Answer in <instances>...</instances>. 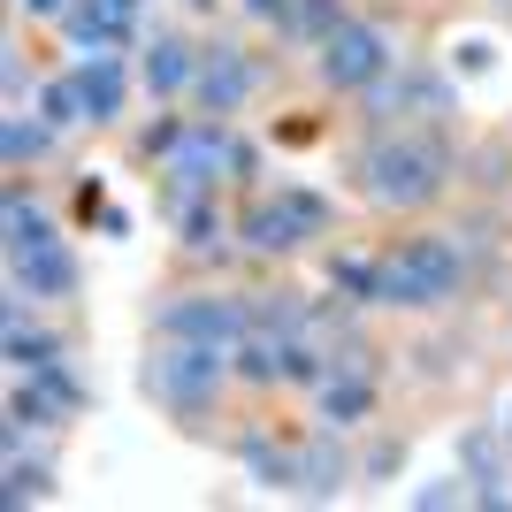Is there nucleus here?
<instances>
[{
    "label": "nucleus",
    "mask_w": 512,
    "mask_h": 512,
    "mask_svg": "<svg viewBox=\"0 0 512 512\" xmlns=\"http://www.w3.org/2000/svg\"><path fill=\"white\" fill-rule=\"evenodd\" d=\"M230 375V344H192V337H161V352L146 360V390L169 413H207L214 390Z\"/></svg>",
    "instance_id": "obj_1"
},
{
    "label": "nucleus",
    "mask_w": 512,
    "mask_h": 512,
    "mask_svg": "<svg viewBox=\"0 0 512 512\" xmlns=\"http://www.w3.org/2000/svg\"><path fill=\"white\" fill-rule=\"evenodd\" d=\"M444 146H428V138H383V146L367 153V192L383 199V207H428V199L444 192Z\"/></svg>",
    "instance_id": "obj_2"
},
{
    "label": "nucleus",
    "mask_w": 512,
    "mask_h": 512,
    "mask_svg": "<svg viewBox=\"0 0 512 512\" xmlns=\"http://www.w3.org/2000/svg\"><path fill=\"white\" fill-rule=\"evenodd\" d=\"M451 291H459V245L451 237H413L406 253L383 260V283H375L383 306H444Z\"/></svg>",
    "instance_id": "obj_3"
},
{
    "label": "nucleus",
    "mask_w": 512,
    "mask_h": 512,
    "mask_svg": "<svg viewBox=\"0 0 512 512\" xmlns=\"http://www.w3.org/2000/svg\"><path fill=\"white\" fill-rule=\"evenodd\" d=\"M253 329V299H214V291H184L153 314V337H192V344H237Z\"/></svg>",
    "instance_id": "obj_4"
},
{
    "label": "nucleus",
    "mask_w": 512,
    "mask_h": 512,
    "mask_svg": "<svg viewBox=\"0 0 512 512\" xmlns=\"http://www.w3.org/2000/svg\"><path fill=\"white\" fill-rule=\"evenodd\" d=\"M390 69V39H383V23H352L344 16L329 39H321V77L337 92H367L375 77Z\"/></svg>",
    "instance_id": "obj_5"
},
{
    "label": "nucleus",
    "mask_w": 512,
    "mask_h": 512,
    "mask_svg": "<svg viewBox=\"0 0 512 512\" xmlns=\"http://www.w3.org/2000/svg\"><path fill=\"white\" fill-rule=\"evenodd\" d=\"M321 222H329V207H321L314 192H276V199H260V207L245 214V245H253V253H299Z\"/></svg>",
    "instance_id": "obj_6"
},
{
    "label": "nucleus",
    "mask_w": 512,
    "mask_h": 512,
    "mask_svg": "<svg viewBox=\"0 0 512 512\" xmlns=\"http://www.w3.org/2000/svg\"><path fill=\"white\" fill-rule=\"evenodd\" d=\"M214 169H237V146L222 138V115L184 123V138H176V153H169L176 192H214Z\"/></svg>",
    "instance_id": "obj_7"
},
{
    "label": "nucleus",
    "mask_w": 512,
    "mask_h": 512,
    "mask_svg": "<svg viewBox=\"0 0 512 512\" xmlns=\"http://www.w3.org/2000/svg\"><path fill=\"white\" fill-rule=\"evenodd\" d=\"M69 46L77 54H115V46H130V31H138V0H77L62 16Z\"/></svg>",
    "instance_id": "obj_8"
},
{
    "label": "nucleus",
    "mask_w": 512,
    "mask_h": 512,
    "mask_svg": "<svg viewBox=\"0 0 512 512\" xmlns=\"http://www.w3.org/2000/svg\"><path fill=\"white\" fill-rule=\"evenodd\" d=\"M192 92H199V107H207V115H237V107H245V92H253V62H245L237 46H207V54H199Z\"/></svg>",
    "instance_id": "obj_9"
},
{
    "label": "nucleus",
    "mask_w": 512,
    "mask_h": 512,
    "mask_svg": "<svg viewBox=\"0 0 512 512\" xmlns=\"http://www.w3.org/2000/svg\"><path fill=\"white\" fill-rule=\"evenodd\" d=\"M16 291H23V299H69V291H77V260H69L62 245L16 253Z\"/></svg>",
    "instance_id": "obj_10"
},
{
    "label": "nucleus",
    "mask_w": 512,
    "mask_h": 512,
    "mask_svg": "<svg viewBox=\"0 0 512 512\" xmlns=\"http://www.w3.org/2000/svg\"><path fill=\"white\" fill-rule=\"evenodd\" d=\"M77 92H85L92 123H115V115H123V62H115V54H85V62H77Z\"/></svg>",
    "instance_id": "obj_11"
},
{
    "label": "nucleus",
    "mask_w": 512,
    "mask_h": 512,
    "mask_svg": "<svg viewBox=\"0 0 512 512\" xmlns=\"http://www.w3.org/2000/svg\"><path fill=\"white\" fill-rule=\"evenodd\" d=\"M176 230H184V245H192V253H222L230 222H222L214 192H176Z\"/></svg>",
    "instance_id": "obj_12"
},
{
    "label": "nucleus",
    "mask_w": 512,
    "mask_h": 512,
    "mask_svg": "<svg viewBox=\"0 0 512 512\" xmlns=\"http://www.w3.org/2000/svg\"><path fill=\"white\" fill-rule=\"evenodd\" d=\"M199 77V62H192V46L184 39H153V54H146V85L169 100V92H184Z\"/></svg>",
    "instance_id": "obj_13"
},
{
    "label": "nucleus",
    "mask_w": 512,
    "mask_h": 512,
    "mask_svg": "<svg viewBox=\"0 0 512 512\" xmlns=\"http://www.w3.org/2000/svg\"><path fill=\"white\" fill-rule=\"evenodd\" d=\"M8 360H16L23 375H39V367L62 360V344L46 337V329H23V306H8Z\"/></svg>",
    "instance_id": "obj_14"
},
{
    "label": "nucleus",
    "mask_w": 512,
    "mask_h": 512,
    "mask_svg": "<svg viewBox=\"0 0 512 512\" xmlns=\"http://www.w3.org/2000/svg\"><path fill=\"white\" fill-rule=\"evenodd\" d=\"M337 482H344V451H337V436L306 444V451H299V490H314V497H337Z\"/></svg>",
    "instance_id": "obj_15"
},
{
    "label": "nucleus",
    "mask_w": 512,
    "mask_h": 512,
    "mask_svg": "<svg viewBox=\"0 0 512 512\" xmlns=\"http://www.w3.org/2000/svg\"><path fill=\"white\" fill-rule=\"evenodd\" d=\"M39 245H54V222L23 192H8V253H39Z\"/></svg>",
    "instance_id": "obj_16"
},
{
    "label": "nucleus",
    "mask_w": 512,
    "mask_h": 512,
    "mask_svg": "<svg viewBox=\"0 0 512 512\" xmlns=\"http://www.w3.org/2000/svg\"><path fill=\"white\" fill-rule=\"evenodd\" d=\"M367 406H375V390H367L360 375H344V383H321V413H329L337 428H344V421H360Z\"/></svg>",
    "instance_id": "obj_17"
},
{
    "label": "nucleus",
    "mask_w": 512,
    "mask_h": 512,
    "mask_svg": "<svg viewBox=\"0 0 512 512\" xmlns=\"http://www.w3.org/2000/svg\"><path fill=\"white\" fill-rule=\"evenodd\" d=\"M39 107H46V123H54V130H69V123H92V115H85V92H77V77L46 85V92H39Z\"/></svg>",
    "instance_id": "obj_18"
},
{
    "label": "nucleus",
    "mask_w": 512,
    "mask_h": 512,
    "mask_svg": "<svg viewBox=\"0 0 512 512\" xmlns=\"http://www.w3.org/2000/svg\"><path fill=\"white\" fill-rule=\"evenodd\" d=\"M337 23H344L337 0H291V31H299V39H329Z\"/></svg>",
    "instance_id": "obj_19"
},
{
    "label": "nucleus",
    "mask_w": 512,
    "mask_h": 512,
    "mask_svg": "<svg viewBox=\"0 0 512 512\" xmlns=\"http://www.w3.org/2000/svg\"><path fill=\"white\" fill-rule=\"evenodd\" d=\"M46 138H54V123H23L16 115V123H8V161H39Z\"/></svg>",
    "instance_id": "obj_20"
},
{
    "label": "nucleus",
    "mask_w": 512,
    "mask_h": 512,
    "mask_svg": "<svg viewBox=\"0 0 512 512\" xmlns=\"http://www.w3.org/2000/svg\"><path fill=\"white\" fill-rule=\"evenodd\" d=\"M46 490H54V474H46V467H23V459L8 467V505H31V497H46Z\"/></svg>",
    "instance_id": "obj_21"
},
{
    "label": "nucleus",
    "mask_w": 512,
    "mask_h": 512,
    "mask_svg": "<svg viewBox=\"0 0 512 512\" xmlns=\"http://www.w3.org/2000/svg\"><path fill=\"white\" fill-rule=\"evenodd\" d=\"M337 283L352 291V299H375V283H383V268H367V260H337Z\"/></svg>",
    "instance_id": "obj_22"
},
{
    "label": "nucleus",
    "mask_w": 512,
    "mask_h": 512,
    "mask_svg": "<svg viewBox=\"0 0 512 512\" xmlns=\"http://www.w3.org/2000/svg\"><path fill=\"white\" fill-rule=\"evenodd\" d=\"M23 16H69V0H16Z\"/></svg>",
    "instance_id": "obj_23"
},
{
    "label": "nucleus",
    "mask_w": 512,
    "mask_h": 512,
    "mask_svg": "<svg viewBox=\"0 0 512 512\" xmlns=\"http://www.w3.org/2000/svg\"><path fill=\"white\" fill-rule=\"evenodd\" d=\"M253 16H276V23H291V0H245Z\"/></svg>",
    "instance_id": "obj_24"
},
{
    "label": "nucleus",
    "mask_w": 512,
    "mask_h": 512,
    "mask_svg": "<svg viewBox=\"0 0 512 512\" xmlns=\"http://www.w3.org/2000/svg\"><path fill=\"white\" fill-rule=\"evenodd\" d=\"M192 8H214V0H192Z\"/></svg>",
    "instance_id": "obj_25"
},
{
    "label": "nucleus",
    "mask_w": 512,
    "mask_h": 512,
    "mask_svg": "<svg viewBox=\"0 0 512 512\" xmlns=\"http://www.w3.org/2000/svg\"><path fill=\"white\" fill-rule=\"evenodd\" d=\"M505 436H512V421H505Z\"/></svg>",
    "instance_id": "obj_26"
},
{
    "label": "nucleus",
    "mask_w": 512,
    "mask_h": 512,
    "mask_svg": "<svg viewBox=\"0 0 512 512\" xmlns=\"http://www.w3.org/2000/svg\"><path fill=\"white\" fill-rule=\"evenodd\" d=\"M505 8H512V0H505Z\"/></svg>",
    "instance_id": "obj_27"
}]
</instances>
